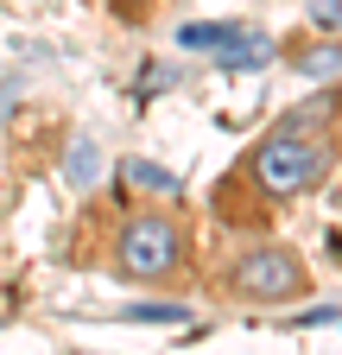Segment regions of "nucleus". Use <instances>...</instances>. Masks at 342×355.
<instances>
[{
	"mask_svg": "<svg viewBox=\"0 0 342 355\" xmlns=\"http://www.w3.org/2000/svg\"><path fill=\"white\" fill-rule=\"evenodd\" d=\"M342 89L317 102H298L291 114H279L260 140L247 146V159L222 178V216L241 229H260L267 216H279L285 203L311 197L342 159Z\"/></svg>",
	"mask_w": 342,
	"mask_h": 355,
	"instance_id": "f257e3e1",
	"label": "nucleus"
},
{
	"mask_svg": "<svg viewBox=\"0 0 342 355\" xmlns=\"http://www.w3.org/2000/svg\"><path fill=\"white\" fill-rule=\"evenodd\" d=\"M108 273L127 286H178L190 273V222L178 209H127L108 235Z\"/></svg>",
	"mask_w": 342,
	"mask_h": 355,
	"instance_id": "f03ea898",
	"label": "nucleus"
},
{
	"mask_svg": "<svg viewBox=\"0 0 342 355\" xmlns=\"http://www.w3.org/2000/svg\"><path fill=\"white\" fill-rule=\"evenodd\" d=\"M222 292L235 304H298V298H311V266L298 248L285 241H267V235H253L235 248V260L222 266Z\"/></svg>",
	"mask_w": 342,
	"mask_h": 355,
	"instance_id": "7ed1b4c3",
	"label": "nucleus"
},
{
	"mask_svg": "<svg viewBox=\"0 0 342 355\" xmlns=\"http://www.w3.org/2000/svg\"><path fill=\"white\" fill-rule=\"evenodd\" d=\"M184 51H203V58H216L222 70H260L273 58V38L267 32H253V26H235V19H216V26H184L178 32Z\"/></svg>",
	"mask_w": 342,
	"mask_h": 355,
	"instance_id": "20e7f679",
	"label": "nucleus"
},
{
	"mask_svg": "<svg viewBox=\"0 0 342 355\" xmlns=\"http://www.w3.org/2000/svg\"><path fill=\"white\" fill-rule=\"evenodd\" d=\"M291 64L305 70V76H330V70H342V44H323V51H291Z\"/></svg>",
	"mask_w": 342,
	"mask_h": 355,
	"instance_id": "39448f33",
	"label": "nucleus"
},
{
	"mask_svg": "<svg viewBox=\"0 0 342 355\" xmlns=\"http://www.w3.org/2000/svg\"><path fill=\"white\" fill-rule=\"evenodd\" d=\"M127 318H134V324H184L190 304H134Z\"/></svg>",
	"mask_w": 342,
	"mask_h": 355,
	"instance_id": "423d86ee",
	"label": "nucleus"
},
{
	"mask_svg": "<svg viewBox=\"0 0 342 355\" xmlns=\"http://www.w3.org/2000/svg\"><path fill=\"white\" fill-rule=\"evenodd\" d=\"M127 178H134L140 191H178V178H171V171H159V165H146V159H134V165H127Z\"/></svg>",
	"mask_w": 342,
	"mask_h": 355,
	"instance_id": "0eeeda50",
	"label": "nucleus"
},
{
	"mask_svg": "<svg viewBox=\"0 0 342 355\" xmlns=\"http://www.w3.org/2000/svg\"><path fill=\"white\" fill-rule=\"evenodd\" d=\"M70 178H76V184H89V178H96V146H89V140H76V153H70Z\"/></svg>",
	"mask_w": 342,
	"mask_h": 355,
	"instance_id": "6e6552de",
	"label": "nucleus"
},
{
	"mask_svg": "<svg viewBox=\"0 0 342 355\" xmlns=\"http://www.w3.org/2000/svg\"><path fill=\"white\" fill-rule=\"evenodd\" d=\"M311 19L317 26H342V0H311Z\"/></svg>",
	"mask_w": 342,
	"mask_h": 355,
	"instance_id": "1a4fd4ad",
	"label": "nucleus"
}]
</instances>
